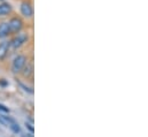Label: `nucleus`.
Returning a JSON list of instances; mask_svg holds the SVG:
<instances>
[{"instance_id":"10","label":"nucleus","mask_w":148,"mask_h":137,"mask_svg":"<svg viewBox=\"0 0 148 137\" xmlns=\"http://www.w3.org/2000/svg\"><path fill=\"white\" fill-rule=\"evenodd\" d=\"M1 118H2L3 120H6V121H7V122H8L9 125H12V123H14V122H15V120H14V119H12L10 116H6V115H1Z\"/></svg>"},{"instance_id":"6","label":"nucleus","mask_w":148,"mask_h":137,"mask_svg":"<svg viewBox=\"0 0 148 137\" xmlns=\"http://www.w3.org/2000/svg\"><path fill=\"white\" fill-rule=\"evenodd\" d=\"M10 12H12V6L9 3H6V2L0 3V16L8 15Z\"/></svg>"},{"instance_id":"7","label":"nucleus","mask_w":148,"mask_h":137,"mask_svg":"<svg viewBox=\"0 0 148 137\" xmlns=\"http://www.w3.org/2000/svg\"><path fill=\"white\" fill-rule=\"evenodd\" d=\"M8 48H9V43L8 42H2L0 44V60H2L7 55Z\"/></svg>"},{"instance_id":"11","label":"nucleus","mask_w":148,"mask_h":137,"mask_svg":"<svg viewBox=\"0 0 148 137\" xmlns=\"http://www.w3.org/2000/svg\"><path fill=\"white\" fill-rule=\"evenodd\" d=\"M25 127L29 129V131L31 133V134H34L35 133V128L32 127V125H30V123H28V122H25Z\"/></svg>"},{"instance_id":"12","label":"nucleus","mask_w":148,"mask_h":137,"mask_svg":"<svg viewBox=\"0 0 148 137\" xmlns=\"http://www.w3.org/2000/svg\"><path fill=\"white\" fill-rule=\"evenodd\" d=\"M0 111L1 112H3V113H9V108L8 107H6L5 105H2V104H0Z\"/></svg>"},{"instance_id":"1","label":"nucleus","mask_w":148,"mask_h":137,"mask_svg":"<svg viewBox=\"0 0 148 137\" xmlns=\"http://www.w3.org/2000/svg\"><path fill=\"white\" fill-rule=\"evenodd\" d=\"M25 64H27V57H25V55H17V57L14 59L13 64H12V71H13L14 74L21 73L22 69L24 68Z\"/></svg>"},{"instance_id":"5","label":"nucleus","mask_w":148,"mask_h":137,"mask_svg":"<svg viewBox=\"0 0 148 137\" xmlns=\"http://www.w3.org/2000/svg\"><path fill=\"white\" fill-rule=\"evenodd\" d=\"M10 34V30H9V26H8V22H2L0 23V38H3L6 36Z\"/></svg>"},{"instance_id":"2","label":"nucleus","mask_w":148,"mask_h":137,"mask_svg":"<svg viewBox=\"0 0 148 137\" xmlns=\"http://www.w3.org/2000/svg\"><path fill=\"white\" fill-rule=\"evenodd\" d=\"M8 26H9V30H10V33L16 34V33H18V31L22 29V27H23V22H22V20L18 19V17H13V19L8 22Z\"/></svg>"},{"instance_id":"14","label":"nucleus","mask_w":148,"mask_h":137,"mask_svg":"<svg viewBox=\"0 0 148 137\" xmlns=\"http://www.w3.org/2000/svg\"><path fill=\"white\" fill-rule=\"evenodd\" d=\"M24 137H34V135H32V134H27Z\"/></svg>"},{"instance_id":"8","label":"nucleus","mask_w":148,"mask_h":137,"mask_svg":"<svg viewBox=\"0 0 148 137\" xmlns=\"http://www.w3.org/2000/svg\"><path fill=\"white\" fill-rule=\"evenodd\" d=\"M23 70V76L24 77H30L32 74H34V66H32V64H25V66H24V68L22 69Z\"/></svg>"},{"instance_id":"13","label":"nucleus","mask_w":148,"mask_h":137,"mask_svg":"<svg viewBox=\"0 0 148 137\" xmlns=\"http://www.w3.org/2000/svg\"><path fill=\"white\" fill-rule=\"evenodd\" d=\"M18 84H20V86H21V88H23V90H24V91H27V92H29V93H32V90H31V89H29L28 86H25V85H24V84H22V83H18Z\"/></svg>"},{"instance_id":"3","label":"nucleus","mask_w":148,"mask_h":137,"mask_svg":"<svg viewBox=\"0 0 148 137\" xmlns=\"http://www.w3.org/2000/svg\"><path fill=\"white\" fill-rule=\"evenodd\" d=\"M28 40V36L25 34H20L17 35L10 43H9V46H12L13 48H17L20 46H22L24 43H27Z\"/></svg>"},{"instance_id":"9","label":"nucleus","mask_w":148,"mask_h":137,"mask_svg":"<svg viewBox=\"0 0 148 137\" xmlns=\"http://www.w3.org/2000/svg\"><path fill=\"white\" fill-rule=\"evenodd\" d=\"M9 127H10V129H12L15 134H17V133H20V131H21V128H20V126H18L16 122H14V123L9 125Z\"/></svg>"},{"instance_id":"4","label":"nucleus","mask_w":148,"mask_h":137,"mask_svg":"<svg viewBox=\"0 0 148 137\" xmlns=\"http://www.w3.org/2000/svg\"><path fill=\"white\" fill-rule=\"evenodd\" d=\"M21 13L25 17H31L32 14H34V9H32V7L29 2H23L21 5Z\"/></svg>"}]
</instances>
